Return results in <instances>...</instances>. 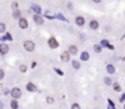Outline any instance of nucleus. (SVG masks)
<instances>
[{
	"instance_id": "1",
	"label": "nucleus",
	"mask_w": 125,
	"mask_h": 109,
	"mask_svg": "<svg viewBox=\"0 0 125 109\" xmlns=\"http://www.w3.org/2000/svg\"><path fill=\"white\" fill-rule=\"evenodd\" d=\"M23 47L28 51V52H32V51H34V49H35V44H34L33 41H24L23 42Z\"/></svg>"
},
{
	"instance_id": "2",
	"label": "nucleus",
	"mask_w": 125,
	"mask_h": 109,
	"mask_svg": "<svg viewBox=\"0 0 125 109\" xmlns=\"http://www.w3.org/2000/svg\"><path fill=\"white\" fill-rule=\"evenodd\" d=\"M21 94H22V92H21L19 89H12V91H11V96L13 97V99L19 98V97H21Z\"/></svg>"
},
{
	"instance_id": "3",
	"label": "nucleus",
	"mask_w": 125,
	"mask_h": 109,
	"mask_svg": "<svg viewBox=\"0 0 125 109\" xmlns=\"http://www.w3.org/2000/svg\"><path fill=\"white\" fill-rule=\"evenodd\" d=\"M49 46H50L51 49H57L58 47L57 40L55 39V38H50V39H49Z\"/></svg>"
},
{
	"instance_id": "4",
	"label": "nucleus",
	"mask_w": 125,
	"mask_h": 109,
	"mask_svg": "<svg viewBox=\"0 0 125 109\" xmlns=\"http://www.w3.org/2000/svg\"><path fill=\"white\" fill-rule=\"evenodd\" d=\"M19 28H21V29L28 28V21H27L26 18H23V17L19 18Z\"/></svg>"
},
{
	"instance_id": "5",
	"label": "nucleus",
	"mask_w": 125,
	"mask_h": 109,
	"mask_svg": "<svg viewBox=\"0 0 125 109\" xmlns=\"http://www.w3.org/2000/svg\"><path fill=\"white\" fill-rule=\"evenodd\" d=\"M9 52V46L6 44H0V53L1 55H6Z\"/></svg>"
},
{
	"instance_id": "6",
	"label": "nucleus",
	"mask_w": 125,
	"mask_h": 109,
	"mask_svg": "<svg viewBox=\"0 0 125 109\" xmlns=\"http://www.w3.org/2000/svg\"><path fill=\"white\" fill-rule=\"evenodd\" d=\"M75 23H77L79 27H83V26L85 24V18L81 17V16H78L77 18H75Z\"/></svg>"
},
{
	"instance_id": "7",
	"label": "nucleus",
	"mask_w": 125,
	"mask_h": 109,
	"mask_svg": "<svg viewBox=\"0 0 125 109\" xmlns=\"http://www.w3.org/2000/svg\"><path fill=\"white\" fill-rule=\"evenodd\" d=\"M33 19H34V22H35V23L38 24V26H41L44 23V19L41 18L39 15H34V17H33Z\"/></svg>"
},
{
	"instance_id": "8",
	"label": "nucleus",
	"mask_w": 125,
	"mask_h": 109,
	"mask_svg": "<svg viewBox=\"0 0 125 109\" xmlns=\"http://www.w3.org/2000/svg\"><path fill=\"white\" fill-rule=\"evenodd\" d=\"M61 61L62 62H68L69 61V53L67 51H63V52L61 53Z\"/></svg>"
},
{
	"instance_id": "9",
	"label": "nucleus",
	"mask_w": 125,
	"mask_h": 109,
	"mask_svg": "<svg viewBox=\"0 0 125 109\" xmlns=\"http://www.w3.org/2000/svg\"><path fill=\"white\" fill-rule=\"evenodd\" d=\"M68 53H72V55H77L78 53V47L75 46V45H71L69 46V51H68Z\"/></svg>"
},
{
	"instance_id": "10",
	"label": "nucleus",
	"mask_w": 125,
	"mask_h": 109,
	"mask_svg": "<svg viewBox=\"0 0 125 109\" xmlns=\"http://www.w3.org/2000/svg\"><path fill=\"white\" fill-rule=\"evenodd\" d=\"M27 90H28V91H30V92H34V91H35L37 90V87H35V85H34L33 83H28V84H27Z\"/></svg>"
},
{
	"instance_id": "11",
	"label": "nucleus",
	"mask_w": 125,
	"mask_h": 109,
	"mask_svg": "<svg viewBox=\"0 0 125 109\" xmlns=\"http://www.w3.org/2000/svg\"><path fill=\"white\" fill-rule=\"evenodd\" d=\"M90 28L94 29V30L98 28V23H97V21H91V22H90Z\"/></svg>"
},
{
	"instance_id": "12",
	"label": "nucleus",
	"mask_w": 125,
	"mask_h": 109,
	"mask_svg": "<svg viewBox=\"0 0 125 109\" xmlns=\"http://www.w3.org/2000/svg\"><path fill=\"white\" fill-rule=\"evenodd\" d=\"M107 71L109 73V74H113V73L115 71V68L113 67L112 64H108V65H107Z\"/></svg>"
},
{
	"instance_id": "13",
	"label": "nucleus",
	"mask_w": 125,
	"mask_h": 109,
	"mask_svg": "<svg viewBox=\"0 0 125 109\" xmlns=\"http://www.w3.org/2000/svg\"><path fill=\"white\" fill-rule=\"evenodd\" d=\"M11 108L12 109H18V102L16 99H12L11 101Z\"/></svg>"
},
{
	"instance_id": "14",
	"label": "nucleus",
	"mask_w": 125,
	"mask_h": 109,
	"mask_svg": "<svg viewBox=\"0 0 125 109\" xmlns=\"http://www.w3.org/2000/svg\"><path fill=\"white\" fill-rule=\"evenodd\" d=\"M80 58H81V61H87L89 60V53L87 52H83L80 55Z\"/></svg>"
},
{
	"instance_id": "15",
	"label": "nucleus",
	"mask_w": 125,
	"mask_h": 109,
	"mask_svg": "<svg viewBox=\"0 0 125 109\" xmlns=\"http://www.w3.org/2000/svg\"><path fill=\"white\" fill-rule=\"evenodd\" d=\"M72 65H73L74 69H79V68H80V63H79L78 61H73V62H72Z\"/></svg>"
},
{
	"instance_id": "16",
	"label": "nucleus",
	"mask_w": 125,
	"mask_h": 109,
	"mask_svg": "<svg viewBox=\"0 0 125 109\" xmlns=\"http://www.w3.org/2000/svg\"><path fill=\"white\" fill-rule=\"evenodd\" d=\"M32 9H33V11H34V12H37V13H40V12H41L40 7H39L38 5H34V6L32 7Z\"/></svg>"
},
{
	"instance_id": "17",
	"label": "nucleus",
	"mask_w": 125,
	"mask_h": 109,
	"mask_svg": "<svg viewBox=\"0 0 125 109\" xmlns=\"http://www.w3.org/2000/svg\"><path fill=\"white\" fill-rule=\"evenodd\" d=\"M94 51H95V52H97V53H100L101 51H102V49H101L100 45H95V46H94Z\"/></svg>"
},
{
	"instance_id": "18",
	"label": "nucleus",
	"mask_w": 125,
	"mask_h": 109,
	"mask_svg": "<svg viewBox=\"0 0 125 109\" xmlns=\"http://www.w3.org/2000/svg\"><path fill=\"white\" fill-rule=\"evenodd\" d=\"M19 70H21V73H26L27 71V67H26L24 64H21L19 65Z\"/></svg>"
},
{
	"instance_id": "19",
	"label": "nucleus",
	"mask_w": 125,
	"mask_h": 109,
	"mask_svg": "<svg viewBox=\"0 0 125 109\" xmlns=\"http://www.w3.org/2000/svg\"><path fill=\"white\" fill-rule=\"evenodd\" d=\"M113 87H114V90H115L117 92H120V90H121V89H120V85H119V84H117V83L113 85Z\"/></svg>"
},
{
	"instance_id": "20",
	"label": "nucleus",
	"mask_w": 125,
	"mask_h": 109,
	"mask_svg": "<svg viewBox=\"0 0 125 109\" xmlns=\"http://www.w3.org/2000/svg\"><path fill=\"white\" fill-rule=\"evenodd\" d=\"M5 29H6V26L4 23H0V33H4Z\"/></svg>"
},
{
	"instance_id": "21",
	"label": "nucleus",
	"mask_w": 125,
	"mask_h": 109,
	"mask_svg": "<svg viewBox=\"0 0 125 109\" xmlns=\"http://www.w3.org/2000/svg\"><path fill=\"white\" fill-rule=\"evenodd\" d=\"M11 7L16 11V10H17V7H18V3H15V1H13V3L11 4Z\"/></svg>"
},
{
	"instance_id": "22",
	"label": "nucleus",
	"mask_w": 125,
	"mask_h": 109,
	"mask_svg": "<svg viewBox=\"0 0 125 109\" xmlns=\"http://www.w3.org/2000/svg\"><path fill=\"white\" fill-rule=\"evenodd\" d=\"M13 17H15V18H18V17H19V11H18V10L13 11Z\"/></svg>"
},
{
	"instance_id": "23",
	"label": "nucleus",
	"mask_w": 125,
	"mask_h": 109,
	"mask_svg": "<svg viewBox=\"0 0 125 109\" xmlns=\"http://www.w3.org/2000/svg\"><path fill=\"white\" fill-rule=\"evenodd\" d=\"M3 39H8V40H12V38H11V34H9V33H6V35L4 36Z\"/></svg>"
},
{
	"instance_id": "24",
	"label": "nucleus",
	"mask_w": 125,
	"mask_h": 109,
	"mask_svg": "<svg viewBox=\"0 0 125 109\" xmlns=\"http://www.w3.org/2000/svg\"><path fill=\"white\" fill-rule=\"evenodd\" d=\"M53 102H55V99H53L52 97H47V103H49V104H52Z\"/></svg>"
},
{
	"instance_id": "25",
	"label": "nucleus",
	"mask_w": 125,
	"mask_h": 109,
	"mask_svg": "<svg viewBox=\"0 0 125 109\" xmlns=\"http://www.w3.org/2000/svg\"><path fill=\"white\" fill-rule=\"evenodd\" d=\"M72 109H80V105L78 103H74V104H72Z\"/></svg>"
},
{
	"instance_id": "26",
	"label": "nucleus",
	"mask_w": 125,
	"mask_h": 109,
	"mask_svg": "<svg viewBox=\"0 0 125 109\" xmlns=\"http://www.w3.org/2000/svg\"><path fill=\"white\" fill-rule=\"evenodd\" d=\"M4 76H5L4 70H3V69H0V80H3V79H4Z\"/></svg>"
},
{
	"instance_id": "27",
	"label": "nucleus",
	"mask_w": 125,
	"mask_h": 109,
	"mask_svg": "<svg viewBox=\"0 0 125 109\" xmlns=\"http://www.w3.org/2000/svg\"><path fill=\"white\" fill-rule=\"evenodd\" d=\"M108 45H109V44H108L107 40H103V41H102V46H108Z\"/></svg>"
},
{
	"instance_id": "28",
	"label": "nucleus",
	"mask_w": 125,
	"mask_h": 109,
	"mask_svg": "<svg viewBox=\"0 0 125 109\" xmlns=\"http://www.w3.org/2000/svg\"><path fill=\"white\" fill-rule=\"evenodd\" d=\"M124 101H125V93H124L123 96L120 97V102H124Z\"/></svg>"
},
{
	"instance_id": "29",
	"label": "nucleus",
	"mask_w": 125,
	"mask_h": 109,
	"mask_svg": "<svg viewBox=\"0 0 125 109\" xmlns=\"http://www.w3.org/2000/svg\"><path fill=\"white\" fill-rule=\"evenodd\" d=\"M105 81H106V84H108V85H109V84H110V80H109V79H108V78H107V79H106V80H105Z\"/></svg>"
},
{
	"instance_id": "30",
	"label": "nucleus",
	"mask_w": 125,
	"mask_h": 109,
	"mask_svg": "<svg viewBox=\"0 0 125 109\" xmlns=\"http://www.w3.org/2000/svg\"><path fill=\"white\" fill-rule=\"evenodd\" d=\"M35 67H37V63L33 62V63H32V68H35Z\"/></svg>"
},
{
	"instance_id": "31",
	"label": "nucleus",
	"mask_w": 125,
	"mask_h": 109,
	"mask_svg": "<svg viewBox=\"0 0 125 109\" xmlns=\"http://www.w3.org/2000/svg\"><path fill=\"white\" fill-rule=\"evenodd\" d=\"M56 71H57V73H58V74H60V75H62V74H63V73H62V71H61V70H60V69H56Z\"/></svg>"
},
{
	"instance_id": "32",
	"label": "nucleus",
	"mask_w": 125,
	"mask_h": 109,
	"mask_svg": "<svg viewBox=\"0 0 125 109\" xmlns=\"http://www.w3.org/2000/svg\"><path fill=\"white\" fill-rule=\"evenodd\" d=\"M4 108V104H3V102H0V109H3Z\"/></svg>"
},
{
	"instance_id": "33",
	"label": "nucleus",
	"mask_w": 125,
	"mask_h": 109,
	"mask_svg": "<svg viewBox=\"0 0 125 109\" xmlns=\"http://www.w3.org/2000/svg\"><path fill=\"white\" fill-rule=\"evenodd\" d=\"M124 109H125V105H124Z\"/></svg>"
}]
</instances>
